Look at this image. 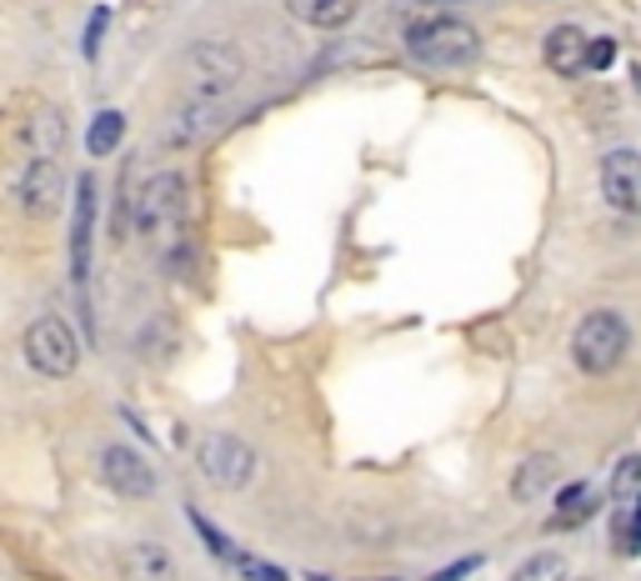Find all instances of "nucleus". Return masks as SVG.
<instances>
[{
	"instance_id": "f03ea898",
	"label": "nucleus",
	"mask_w": 641,
	"mask_h": 581,
	"mask_svg": "<svg viewBox=\"0 0 641 581\" xmlns=\"http://www.w3.org/2000/svg\"><path fill=\"white\" fill-rule=\"evenodd\" d=\"M186 176L180 170H160V176H150L146 186H140L136 206H130V226H136V236L146 240L156 256H170V250H180V226H186Z\"/></svg>"
},
{
	"instance_id": "9b49d317",
	"label": "nucleus",
	"mask_w": 641,
	"mask_h": 581,
	"mask_svg": "<svg viewBox=\"0 0 641 581\" xmlns=\"http://www.w3.org/2000/svg\"><path fill=\"white\" fill-rule=\"evenodd\" d=\"M90 250H96V176H80L76 206H70V276H76V286L90 280Z\"/></svg>"
},
{
	"instance_id": "6e6552de",
	"label": "nucleus",
	"mask_w": 641,
	"mask_h": 581,
	"mask_svg": "<svg viewBox=\"0 0 641 581\" xmlns=\"http://www.w3.org/2000/svg\"><path fill=\"white\" fill-rule=\"evenodd\" d=\"M196 461L216 491H246L256 481V451L230 431H206L196 446Z\"/></svg>"
},
{
	"instance_id": "0eeeda50",
	"label": "nucleus",
	"mask_w": 641,
	"mask_h": 581,
	"mask_svg": "<svg viewBox=\"0 0 641 581\" xmlns=\"http://www.w3.org/2000/svg\"><path fill=\"white\" fill-rule=\"evenodd\" d=\"M611 551L641 557V456H627L611 476Z\"/></svg>"
},
{
	"instance_id": "9d476101",
	"label": "nucleus",
	"mask_w": 641,
	"mask_h": 581,
	"mask_svg": "<svg viewBox=\"0 0 641 581\" xmlns=\"http://www.w3.org/2000/svg\"><path fill=\"white\" fill-rule=\"evenodd\" d=\"M601 200L621 216H641V150L617 146L601 156Z\"/></svg>"
},
{
	"instance_id": "20e7f679",
	"label": "nucleus",
	"mask_w": 641,
	"mask_h": 581,
	"mask_svg": "<svg viewBox=\"0 0 641 581\" xmlns=\"http://www.w3.org/2000/svg\"><path fill=\"white\" fill-rule=\"evenodd\" d=\"M627 351H631V326L621 311H586L581 326L571 331V361H576V371H586V376L617 371L621 361H627Z\"/></svg>"
},
{
	"instance_id": "2eb2a0df",
	"label": "nucleus",
	"mask_w": 641,
	"mask_h": 581,
	"mask_svg": "<svg viewBox=\"0 0 641 581\" xmlns=\"http://www.w3.org/2000/svg\"><path fill=\"white\" fill-rule=\"evenodd\" d=\"M556 476H561L556 451H531V456L516 466V476H511V496H516V501H541V491L556 486Z\"/></svg>"
},
{
	"instance_id": "aec40b11",
	"label": "nucleus",
	"mask_w": 641,
	"mask_h": 581,
	"mask_svg": "<svg viewBox=\"0 0 641 581\" xmlns=\"http://www.w3.org/2000/svg\"><path fill=\"white\" fill-rule=\"evenodd\" d=\"M481 567V557H466V561H451V567H441L436 571V577H431V581H466L471 577V571H476Z\"/></svg>"
},
{
	"instance_id": "1a4fd4ad",
	"label": "nucleus",
	"mask_w": 641,
	"mask_h": 581,
	"mask_svg": "<svg viewBox=\"0 0 641 581\" xmlns=\"http://www.w3.org/2000/svg\"><path fill=\"white\" fill-rule=\"evenodd\" d=\"M96 476H100V486H106L110 496H120V501L156 496V466H150L136 446H106L100 461H96Z\"/></svg>"
},
{
	"instance_id": "39448f33",
	"label": "nucleus",
	"mask_w": 641,
	"mask_h": 581,
	"mask_svg": "<svg viewBox=\"0 0 641 581\" xmlns=\"http://www.w3.org/2000/svg\"><path fill=\"white\" fill-rule=\"evenodd\" d=\"M10 196L30 220H50L66 210V166L60 156H26L10 180Z\"/></svg>"
},
{
	"instance_id": "7ed1b4c3",
	"label": "nucleus",
	"mask_w": 641,
	"mask_h": 581,
	"mask_svg": "<svg viewBox=\"0 0 641 581\" xmlns=\"http://www.w3.org/2000/svg\"><path fill=\"white\" fill-rule=\"evenodd\" d=\"M406 50L431 70H461L481 56V36L461 16H421L406 26Z\"/></svg>"
},
{
	"instance_id": "ddd939ff",
	"label": "nucleus",
	"mask_w": 641,
	"mask_h": 581,
	"mask_svg": "<svg viewBox=\"0 0 641 581\" xmlns=\"http://www.w3.org/2000/svg\"><path fill=\"white\" fill-rule=\"evenodd\" d=\"M601 511V491L591 481H571V486L556 491V506H551V531H581L591 516Z\"/></svg>"
},
{
	"instance_id": "412c9836",
	"label": "nucleus",
	"mask_w": 641,
	"mask_h": 581,
	"mask_svg": "<svg viewBox=\"0 0 641 581\" xmlns=\"http://www.w3.org/2000/svg\"><path fill=\"white\" fill-rule=\"evenodd\" d=\"M100 36H106V6H100L96 16H90V26H86V56H96Z\"/></svg>"
},
{
	"instance_id": "4468645a",
	"label": "nucleus",
	"mask_w": 641,
	"mask_h": 581,
	"mask_svg": "<svg viewBox=\"0 0 641 581\" xmlns=\"http://www.w3.org/2000/svg\"><path fill=\"white\" fill-rule=\"evenodd\" d=\"M286 16L310 30H346L361 16V0H286Z\"/></svg>"
},
{
	"instance_id": "a211bd4d",
	"label": "nucleus",
	"mask_w": 641,
	"mask_h": 581,
	"mask_svg": "<svg viewBox=\"0 0 641 581\" xmlns=\"http://www.w3.org/2000/svg\"><path fill=\"white\" fill-rule=\"evenodd\" d=\"M511 581H566V561H561L556 551H531V557L511 571Z\"/></svg>"
},
{
	"instance_id": "f3484780",
	"label": "nucleus",
	"mask_w": 641,
	"mask_h": 581,
	"mask_svg": "<svg viewBox=\"0 0 641 581\" xmlns=\"http://www.w3.org/2000/svg\"><path fill=\"white\" fill-rule=\"evenodd\" d=\"M120 136H126V116H120V110H100V116L90 120V136H86L90 156H110V150L120 146Z\"/></svg>"
},
{
	"instance_id": "dca6fc26",
	"label": "nucleus",
	"mask_w": 641,
	"mask_h": 581,
	"mask_svg": "<svg viewBox=\"0 0 641 581\" xmlns=\"http://www.w3.org/2000/svg\"><path fill=\"white\" fill-rule=\"evenodd\" d=\"M586 46L591 40L581 36V26H556L546 36V46H541V56H546V66L556 76H581L586 70Z\"/></svg>"
},
{
	"instance_id": "423d86ee",
	"label": "nucleus",
	"mask_w": 641,
	"mask_h": 581,
	"mask_svg": "<svg viewBox=\"0 0 641 581\" xmlns=\"http://www.w3.org/2000/svg\"><path fill=\"white\" fill-rule=\"evenodd\" d=\"M26 361H30V371H36V376H46V381L76 376V366H80V336L70 331V321L66 316L30 321V331H26Z\"/></svg>"
},
{
	"instance_id": "f257e3e1",
	"label": "nucleus",
	"mask_w": 641,
	"mask_h": 581,
	"mask_svg": "<svg viewBox=\"0 0 641 581\" xmlns=\"http://www.w3.org/2000/svg\"><path fill=\"white\" fill-rule=\"evenodd\" d=\"M240 50L226 46V40H196L186 46L176 66V90H180V106H200V110H220V100L236 90L240 80Z\"/></svg>"
},
{
	"instance_id": "4be33fe9",
	"label": "nucleus",
	"mask_w": 641,
	"mask_h": 581,
	"mask_svg": "<svg viewBox=\"0 0 641 581\" xmlns=\"http://www.w3.org/2000/svg\"><path fill=\"white\" fill-rule=\"evenodd\" d=\"M581 581H591V577H581Z\"/></svg>"
},
{
	"instance_id": "6ab92c4d",
	"label": "nucleus",
	"mask_w": 641,
	"mask_h": 581,
	"mask_svg": "<svg viewBox=\"0 0 641 581\" xmlns=\"http://www.w3.org/2000/svg\"><path fill=\"white\" fill-rule=\"evenodd\" d=\"M617 60V40H591L586 46V70H607Z\"/></svg>"
},
{
	"instance_id": "f8f14e48",
	"label": "nucleus",
	"mask_w": 641,
	"mask_h": 581,
	"mask_svg": "<svg viewBox=\"0 0 641 581\" xmlns=\"http://www.w3.org/2000/svg\"><path fill=\"white\" fill-rule=\"evenodd\" d=\"M120 581H176V557L160 541H126L116 551Z\"/></svg>"
}]
</instances>
